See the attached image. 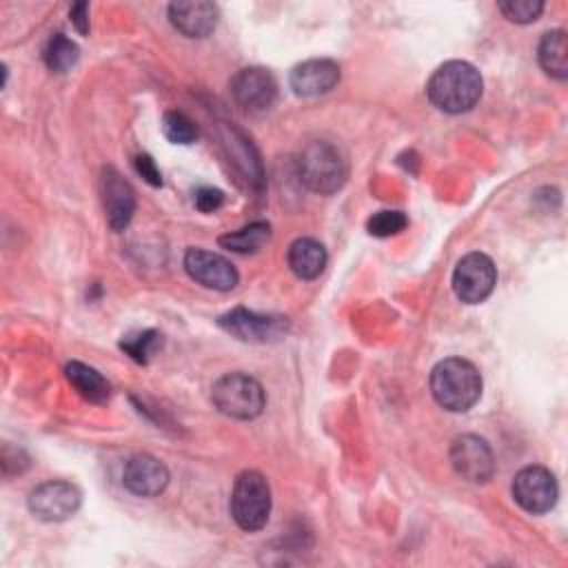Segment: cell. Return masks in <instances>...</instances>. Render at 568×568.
Masks as SVG:
<instances>
[{
  "mask_svg": "<svg viewBox=\"0 0 568 568\" xmlns=\"http://www.w3.org/2000/svg\"><path fill=\"white\" fill-rule=\"evenodd\" d=\"M169 20L186 38H206L217 24V7L206 0L171 2Z\"/></svg>",
  "mask_w": 568,
  "mask_h": 568,
  "instance_id": "obj_15",
  "label": "cell"
},
{
  "mask_svg": "<svg viewBox=\"0 0 568 568\" xmlns=\"http://www.w3.org/2000/svg\"><path fill=\"white\" fill-rule=\"evenodd\" d=\"M71 22L78 29V33H87L89 31V4L87 2H78L71 7Z\"/></svg>",
  "mask_w": 568,
  "mask_h": 568,
  "instance_id": "obj_28",
  "label": "cell"
},
{
  "mask_svg": "<svg viewBox=\"0 0 568 568\" xmlns=\"http://www.w3.org/2000/svg\"><path fill=\"white\" fill-rule=\"evenodd\" d=\"M288 266L291 271L300 277V280H315L324 266H326V248L322 246V242L313 240V237H297L286 253Z\"/></svg>",
  "mask_w": 568,
  "mask_h": 568,
  "instance_id": "obj_17",
  "label": "cell"
},
{
  "mask_svg": "<svg viewBox=\"0 0 568 568\" xmlns=\"http://www.w3.org/2000/svg\"><path fill=\"white\" fill-rule=\"evenodd\" d=\"M211 399L215 408L233 419H253L264 408V388L262 384L246 373H226L213 388Z\"/></svg>",
  "mask_w": 568,
  "mask_h": 568,
  "instance_id": "obj_5",
  "label": "cell"
},
{
  "mask_svg": "<svg viewBox=\"0 0 568 568\" xmlns=\"http://www.w3.org/2000/svg\"><path fill=\"white\" fill-rule=\"evenodd\" d=\"M217 324L235 335L242 342H257V344H266V342H277L286 335L288 331V320L282 315H264V313H255L248 308H233L229 313H224Z\"/></svg>",
  "mask_w": 568,
  "mask_h": 568,
  "instance_id": "obj_7",
  "label": "cell"
},
{
  "mask_svg": "<svg viewBox=\"0 0 568 568\" xmlns=\"http://www.w3.org/2000/svg\"><path fill=\"white\" fill-rule=\"evenodd\" d=\"M497 9L517 24H528L535 22L541 11H544V2L541 0H501L497 2Z\"/></svg>",
  "mask_w": 568,
  "mask_h": 568,
  "instance_id": "obj_24",
  "label": "cell"
},
{
  "mask_svg": "<svg viewBox=\"0 0 568 568\" xmlns=\"http://www.w3.org/2000/svg\"><path fill=\"white\" fill-rule=\"evenodd\" d=\"M29 510L42 521L69 519L80 508V490L62 479H49L29 493Z\"/></svg>",
  "mask_w": 568,
  "mask_h": 568,
  "instance_id": "obj_11",
  "label": "cell"
},
{
  "mask_svg": "<svg viewBox=\"0 0 568 568\" xmlns=\"http://www.w3.org/2000/svg\"><path fill=\"white\" fill-rule=\"evenodd\" d=\"M557 495V479L544 466H526L513 479V497L526 513H548L555 506Z\"/></svg>",
  "mask_w": 568,
  "mask_h": 568,
  "instance_id": "obj_9",
  "label": "cell"
},
{
  "mask_svg": "<svg viewBox=\"0 0 568 568\" xmlns=\"http://www.w3.org/2000/svg\"><path fill=\"white\" fill-rule=\"evenodd\" d=\"M229 506L233 521L242 530L255 532L264 528L271 515V488L266 477L257 470L240 473L233 484Z\"/></svg>",
  "mask_w": 568,
  "mask_h": 568,
  "instance_id": "obj_4",
  "label": "cell"
},
{
  "mask_svg": "<svg viewBox=\"0 0 568 568\" xmlns=\"http://www.w3.org/2000/svg\"><path fill=\"white\" fill-rule=\"evenodd\" d=\"M135 171H138L151 186H162V175H160L155 162L151 160V155H138V158H135Z\"/></svg>",
  "mask_w": 568,
  "mask_h": 568,
  "instance_id": "obj_27",
  "label": "cell"
},
{
  "mask_svg": "<svg viewBox=\"0 0 568 568\" xmlns=\"http://www.w3.org/2000/svg\"><path fill=\"white\" fill-rule=\"evenodd\" d=\"M297 175L313 193L331 195L346 182V162L335 144L313 140L297 155Z\"/></svg>",
  "mask_w": 568,
  "mask_h": 568,
  "instance_id": "obj_3",
  "label": "cell"
},
{
  "mask_svg": "<svg viewBox=\"0 0 568 568\" xmlns=\"http://www.w3.org/2000/svg\"><path fill=\"white\" fill-rule=\"evenodd\" d=\"M162 133L173 144H191L197 138L193 120L182 111H166L162 118Z\"/></svg>",
  "mask_w": 568,
  "mask_h": 568,
  "instance_id": "obj_22",
  "label": "cell"
},
{
  "mask_svg": "<svg viewBox=\"0 0 568 568\" xmlns=\"http://www.w3.org/2000/svg\"><path fill=\"white\" fill-rule=\"evenodd\" d=\"M497 284V268L484 253L464 255L453 271V291L464 304L484 302Z\"/></svg>",
  "mask_w": 568,
  "mask_h": 568,
  "instance_id": "obj_6",
  "label": "cell"
},
{
  "mask_svg": "<svg viewBox=\"0 0 568 568\" xmlns=\"http://www.w3.org/2000/svg\"><path fill=\"white\" fill-rule=\"evenodd\" d=\"M64 375L69 379V384L89 402L93 404H102L109 399L111 386L109 382L91 366L82 364V362H69L64 366Z\"/></svg>",
  "mask_w": 568,
  "mask_h": 568,
  "instance_id": "obj_19",
  "label": "cell"
},
{
  "mask_svg": "<svg viewBox=\"0 0 568 568\" xmlns=\"http://www.w3.org/2000/svg\"><path fill=\"white\" fill-rule=\"evenodd\" d=\"M78 47L73 40H69L64 33H53L44 47V64L55 71L64 73L78 62Z\"/></svg>",
  "mask_w": 568,
  "mask_h": 568,
  "instance_id": "obj_21",
  "label": "cell"
},
{
  "mask_svg": "<svg viewBox=\"0 0 568 568\" xmlns=\"http://www.w3.org/2000/svg\"><path fill=\"white\" fill-rule=\"evenodd\" d=\"M100 186H102V204H104L106 224L113 231L126 229L133 213H135V191H133V186L113 166H104L102 178H100Z\"/></svg>",
  "mask_w": 568,
  "mask_h": 568,
  "instance_id": "obj_13",
  "label": "cell"
},
{
  "mask_svg": "<svg viewBox=\"0 0 568 568\" xmlns=\"http://www.w3.org/2000/svg\"><path fill=\"white\" fill-rule=\"evenodd\" d=\"M162 344V335L158 331H144L138 335H129L122 339V348L140 364H146L149 357L160 348Z\"/></svg>",
  "mask_w": 568,
  "mask_h": 568,
  "instance_id": "obj_23",
  "label": "cell"
},
{
  "mask_svg": "<svg viewBox=\"0 0 568 568\" xmlns=\"http://www.w3.org/2000/svg\"><path fill=\"white\" fill-rule=\"evenodd\" d=\"M450 464L459 477L473 484H484L495 473V455L488 442L473 433H466L453 439Z\"/></svg>",
  "mask_w": 568,
  "mask_h": 568,
  "instance_id": "obj_10",
  "label": "cell"
},
{
  "mask_svg": "<svg viewBox=\"0 0 568 568\" xmlns=\"http://www.w3.org/2000/svg\"><path fill=\"white\" fill-rule=\"evenodd\" d=\"M430 393L442 408L464 413L481 395V375L468 359L446 357L430 373Z\"/></svg>",
  "mask_w": 568,
  "mask_h": 568,
  "instance_id": "obj_2",
  "label": "cell"
},
{
  "mask_svg": "<svg viewBox=\"0 0 568 568\" xmlns=\"http://www.w3.org/2000/svg\"><path fill=\"white\" fill-rule=\"evenodd\" d=\"M484 80L479 71L464 60H450L437 67L426 84L428 100L444 113L470 111L481 98Z\"/></svg>",
  "mask_w": 568,
  "mask_h": 568,
  "instance_id": "obj_1",
  "label": "cell"
},
{
  "mask_svg": "<svg viewBox=\"0 0 568 568\" xmlns=\"http://www.w3.org/2000/svg\"><path fill=\"white\" fill-rule=\"evenodd\" d=\"M222 202H224V193L220 189L204 186V189H197V193H195V206L202 213H211V211L220 209Z\"/></svg>",
  "mask_w": 568,
  "mask_h": 568,
  "instance_id": "obj_26",
  "label": "cell"
},
{
  "mask_svg": "<svg viewBox=\"0 0 568 568\" xmlns=\"http://www.w3.org/2000/svg\"><path fill=\"white\" fill-rule=\"evenodd\" d=\"M406 224H408V220L402 211H377L375 215L368 217L366 229L375 237H390V235L402 233L406 229Z\"/></svg>",
  "mask_w": 568,
  "mask_h": 568,
  "instance_id": "obj_25",
  "label": "cell"
},
{
  "mask_svg": "<svg viewBox=\"0 0 568 568\" xmlns=\"http://www.w3.org/2000/svg\"><path fill=\"white\" fill-rule=\"evenodd\" d=\"M184 268L191 280L213 291H231L240 280L235 266L226 257L204 248H189L184 255Z\"/></svg>",
  "mask_w": 568,
  "mask_h": 568,
  "instance_id": "obj_12",
  "label": "cell"
},
{
  "mask_svg": "<svg viewBox=\"0 0 568 568\" xmlns=\"http://www.w3.org/2000/svg\"><path fill=\"white\" fill-rule=\"evenodd\" d=\"M339 82V67L328 58H313L291 71V89L302 98L328 93Z\"/></svg>",
  "mask_w": 568,
  "mask_h": 568,
  "instance_id": "obj_16",
  "label": "cell"
},
{
  "mask_svg": "<svg viewBox=\"0 0 568 568\" xmlns=\"http://www.w3.org/2000/svg\"><path fill=\"white\" fill-rule=\"evenodd\" d=\"M231 95L246 113H264L277 100V80L268 69L248 67L233 75Z\"/></svg>",
  "mask_w": 568,
  "mask_h": 568,
  "instance_id": "obj_8",
  "label": "cell"
},
{
  "mask_svg": "<svg viewBox=\"0 0 568 568\" xmlns=\"http://www.w3.org/2000/svg\"><path fill=\"white\" fill-rule=\"evenodd\" d=\"M537 58L541 69L557 78V80H566L568 78V40H566V31L555 29L541 36L539 40V49H537Z\"/></svg>",
  "mask_w": 568,
  "mask_h": 568,
  "instance_id": "obj_18",
  "label": "cell"
},
{
  "mask_svg": "<svg viewBox=\"0 0 568 568\" xmlns=\"http://www.w3.org/2000/svg\"><path fill=\"white\" fill-rule=\"evenodd\" d=\"M122 484L138 497H155L169 484V468L149 453L131 455L122 468Z\"/></svg>",
  "mask_w": 568,
  "mask_h": 568,
  "instance_id": "obj_14",
  "label": "cell"
},
{
  "mask_svg": "<svg viewBox=\"0 0 568 568\" xmlns=\"http://www.w3.org/2000/svg\"><path fill=\"white\" fill-rule=\"evenodd\" d=\"M271 240V224L260 220L242 226L240 231H231L226 235H220V246L233 253H255Z\"/></svg>",
  "mask_w": 568,
  "mask_h": 568,
  "instance_id": "obj_20",
  "label": "cell"
}]
</instances>
